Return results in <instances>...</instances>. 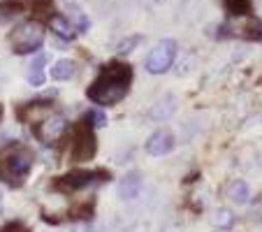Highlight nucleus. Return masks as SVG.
Returning <instances> with one entry per match:
<instances>
[{
  "label": "nucleus",
  "mask_w": 262,
  "mask_h": 232,
  "mask_svg": "<svg viewBox=\"0 0 262 232\" xmlns=\"http://www.w3.org/2000/svg\"><path fill=\"white\" fill-rule=\"evenodd\" d=\"M68 130V121L63 116H49V119H42V125H40V135L45 142H54V139H60Z\"/></svg>",
  "instance_id": "10"
},
{
  "label": "nucleus",
  "mask_w": 262,
  "mask_h": 232,
  "mask_svg": "<svg viewBox=\"0 0 262 232\" xmlns=\"http://www.w3.org/2000/svg\"><path fill=\"white\" fill-rule=\"evenodd\" d=\"M84 119H86V123L93 125V128H104V125H107V114H104L100 107L89 109V112L84 114Z\"/></svg>",
  "instance_id": "20"
},
{
  "label": "nucleus",
  "mask_w": 262,
  "mask_h": 232,
  "mask_svg": "<svg viewBox=\"0 0 262 232\" xmlns=\"http://www.w3.org/2000/svg\"><path fill=\"white\" fill-rule=\"evenodd\" d=\"M93 181H95L93 172H70L56 181V188H60V191H65V193H77V191H81V188H89Z\"/></svg>",
  "instance_id": "7"
},
{
  "label": "nucleus",
  "mask_w": 262,
  "mask_h": 232,
  "mask_svg": "<svg viewBox=\"0 0 262 232\" xmlns=\"http://www.w3.org/2000/svg\"><path fill=\"white\" fill-rule=\"evenodd\" d=\"M70 232H95V227L91 223H77V225H72Z\"/></svg>",
  "instance_id": "22"
},
{
  "label": "nucleus",
  "mask_w": 262,
  "mask_h": 232,
  "mask_svg": "<svg viewBox=\"0 0 262 232\" xmlns=\"http://www.w3.org/2000/svg\"><path fill=\"white\" fill-rule=\"evenodd\" d=\"M139 3H142V7H146V10H154V7L160 5L163 0H139Z\"/></svg>",
  "instance_id": "23"
},
{
  "label": "nucleus",
  "mask_w": 262,
  "mask_h": 232,
  "mask_svg": "<svg viewBox=\"0 0 262 232\" xmlns=\"http://www.w3.org/2000/svg\"><path fill=\"white\" fill-rule=\"evenodd\" d=\"M211 223L216 227H221V230H230L234 225V214L230 209H218V212H213Z\"/></svg>",
  "instance_id": "17"
},
{
  "label": "nucleus",
  "mask_w": 262,
  "mask_h": 232,
  "mask_svg": "<svg viewBox=\"0 0 262 232\" xmlns=\"http://www.w3.org/2000/svg\"><path fill=\"white\" fill-rule=\"evenodd\" d=\"M163 232H179V230H177V227H165Z\"/></svg>",
  "instance_id": "24"
},
{
  "label": "nucleus",
  "mask_w": 262,
  "mask_h": 232,
  "mask_svg": "<svg viewBox=\"0 0 262 232\" xmlns=\"http://www.w3.org/2000/svg\"><path fill=\"white\" fill-rule=\"evenodd\" d=\"M93 153H95V137L89 130H84L72 142V160H91Z\"/></svg>",
  "instance_id": "9"
},
{
  "label": "nucleus",
  "mask_w": 262,
  "mask_h": 232,
  "mask_svg": "<svg viewBox=\"0 0 262 232\" xmlns=\"http://www.w3.org/2000/svg\"><path fill=\"white\" fill-rule=\"evenodd\" d=\"M142 42H144V35H128V37H123V40L119 42L116 54L119 56H130L139 45H142Z\"/></svg>",
  "instance_id": "16"
},
{
  "label": "nucleus",
  "mask_w": 262,
  "mask_h": 232,
  "mask_svg": "<svg viewBox=\"0 0 262 232\" xmlns=\"http://www.w3.org/2000/svg\"><path fill=\"white\" fill-rule=\"evenodd\" d=\"M30 165H33V160H30L28 153L19 151V153H12L10 158H5V165H3V172H5V179L7 181H14L19 183L21 179L26 177V174L30 172Z\"/></svg>",
  "instance_id": "4"
},
{
  "label": "nucleus",
  "mask_w": 262,
  "mask_h": 232,
  "mask_svg": "<svg viewBox=\"0 0 262 232\" xmlns=\"http://www.w3.org/2000/svg\"><path fill=\"white\" fill-rule=\"evenodd\" d=\"M177 54H179L177 40L165 37V40H160L158 45L151 49V54L146 56L144 68H146L148 74H165V72H169V70H172L174 60H177Z\"/></svg>",
  "instance_id": "3"
},
{
  "label": "nucleus",
  "mask_w": 262,
  "mask_h": 232,
  "mask_svg": "<svg viewBox=\"0 0 262 232\" xmlns=\"http://www.w3.org/2000/svg\"><path fill=\"white\" fill-rule=\"evenodd\" d=\"M228 198L232 200L234 204H246L251 200V186H248L244 179H234L228 186Z\"/></svg>",
  "instance_id": "14"
},
{
  "label": "nucleus",
  "mask_w": 262,
  "mask_h": 232,
  "mask_svg": "<svg viewBox=\"0 0 262 232\" xmlns=\"http://www.w3.org/2000/svg\"><path fill=\"white\" fill-rule=\"evenodd\" d=\"M172 149H174V135L169 133V130H156V133L146 139V153L154 156V158L167 156Z\"/></svg>",
  "instance_id": "6"
},
{
  "label": "nucleus",
  "mask_w": 262,
  "mask_h": 232,
  "mask_svg": "<svg viewBox=\"0 0 262 232\" xmlns=\"http://www.w3.org/2000/svg\"><path fill=\"white\" fill-rule=\"evenodd\" d=\"M133 81V70L125 63H112L102 70L93 86L89 89V98L98 104H116L125 93Z\"/></svg>",
  "instance_id": "1"
},
{
  "label": "nucleus",
  "mask_w": 262,
  "mask_h": 232,
  "mask_svg": "<svg viewBox=\"0 0 262 232\" xmlns=\"http://www.w3.org/2000/svg\"><path fill=\"white\" fill-rule=\"evenodd\" d=\"M49 28L54 30V35H58L60 40H65V42L74 40V35H77V28H74L72 21H70L65 14H54V16H51V19H49Z\"/></svg>",
  "instance_id": "11"
},
{
  "label": "nucleus",
  "mask_w": 262,
  "mask_h": 232,
  "mask_svg": "<svg viewBox=\"0 0 262 232\" xmlns=\"http://www.w3.org/2000/svg\"><path fill=\"white\" fill-rule=\"evenodd\" d=\"M65 12L70 14V21H72V26L77 28V33H89L91 30V19H89L86 12H81L74 3H65Z\"/></svg>",
  "instance_id": "13"
},
{
  "label": "nucleus",
  "mask_w": 262,
  "mask_h": 232,
  "mask_svg": "<svg viewBox=\"0 0 262 232\" xmlns=\"http://www.w3.org/2000/svg\"><path fill=\"white\" fill-rule=\"evenodd\" d=\"M223 5L232 16H242L251 10V0H223Z\"/></svg>",
  "instance_id": "18"
},
{
  "label": "nucleus",
  "mask_w": 262,
  "mask_h": 232,
  "mask_svg": "<svg viewBox=\"0 0 262 232\" xmlns=\"http://www.w3.org/2000/svg\"><path fill=\"white\" fill-rule=\"evenodd\" d=\"M260 3H262V0H260Z\"/></svg>",
  "instance_id": "26"
},
{
  "label": "nucleus",
  "mask_w": 262,
  "mask_h": 232,
  "mask_svg": "<svg viewBox=\"0 0 262 232\" xmlns=\"http://www.w3.org/2000/svg\"><path fill=\"white\" fill-rule=\"evenodd\" d=\"M0 214H3V193H0Z\"/></svg>",
  "instance_id": "25"
},
{
  "label": "nucleus",
  "mask_w": 262,
  "mask_h": 232,
  "mask_svg": "<svg viewBox=\"0 0 262 232\" xmlns=\"http://www.w3.org/2000/svg\"><path fill=\"white\" fill-rule=\"evenodd\" d=\"M45 63H47L45 54H37L33 60H30V70H28V84L30 86L45 84Z\"/></svg>",
  "instance_id": "15"
},
{
  "label": "nucleus",
  "mask_w": 262,
  "mask_h": 232,
  "mask_svg": "<svg viewBox=\"0 0 262 232\" xmlns=\"http://www.w3.org/2000/svg\"><path fill=\"white\" fill-rule=\"evenodd\" d=\"M177 107H179V100L174 93H165L158 102L151 107L148 112V121L151 123H163V121H169L177 114Z\"/></svg>",
  "instance_id": "5"
},
{
  "label": "nucleus",
  "mask_w": 262,
  "mask_h": 232,
  "mask_svg": "<svg viewBox=\"0 0 262 232\" xmlns=\"http://www.w3.org/2000/svg\"><path fill=\"white\" fill-rule=\"evenodd\" d=\"M139 191H142V174L139 172H128L125 177H121L119 186H116V195L123 202H133L139 195Z\"/></svg>",
  "instance_id": "8"
},
{
  "label": "nucleus",
  "mask_w": 262,
  "mask_h": 232,
  "mask_svg": "<svg viewBox=\"0 0 262 232\" xmlns=\"http://www.w3.org/2000/svg\"><path fill=\"white\" fill-rule=\"evenodd\" d=\"M195 65H198V58H195L193 54L181 56V58L177 60V77H186V74H190L195 70Z\"/></svg>",
  "instance_id": "19"
},
{
  "label": "nucleus",
  "mask_w": 262,
  "mask_h": 232,
  "mask_svg": "<svg viewBox=\"0 0 262 232\" xmlns=\"http://www.w3.org/2000/svg\"><path fill=\"white\" fill-rule=\"evenodd\" d=\"M0 10L5 12V14H16V12H21V3H19V0H10V3H0Z\"/></svg>",
  "instance_id": "21"
},
{
  "label": "nucleus",
  "mask_w": 262,
  "mask_h": 232,
  "mask_svg": "<svg viewBox=\"0 0 262 232\" xmlns=\"http://www.w3.org/2000/svg\"><path fill=\"white\" fill-rule=\"evenodd\" d=\"M10 42L16 54L37 51L42 47V42H45V26L40 21H26V24L16 26L10 33Z\"/></svg>",
  "instance_id": "2"
},
{
  "label": "nucleus",
  "mask_w": 262,
  "mask_h": 232,
  "mask_svg": "<svg viewBox=\"0 0 262 232\" xmlns=\"http://www.w3.org/2000/svg\"><path fill=\"white\" fill-rule=\"evenodd\" d=\"M74 72H77V63H74V60H70V58L56 60V63L51 65V70H49L51 79H56V81H68V79H72Z\"/></svg>",
  "instance_id": "12"
}]
</instances>
